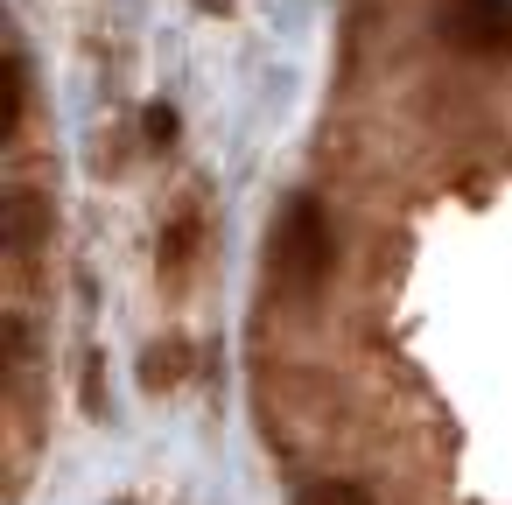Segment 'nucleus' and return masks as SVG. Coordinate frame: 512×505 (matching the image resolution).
<instances>
[{"label": "nucleus", "instance_id": "423d86ee", "mask_svg": "<svg viewBox=\"0 0 512 505\" xmlns=\"http://www.w3.org/2000/svg\"><path fill=\"white\" fill-rule=\"evenodd\" d=\"M295 505H372V491H365V484H344V477H330V484H309Z\"/></svg>", "mask_w": 512, "mask_h": 505}, {"label": "nucleus", "instance_id": "6e6552de", "mask_svg": "<svg viewBox=\"0 0 512 505\" xmlns=\"http://www.w3.org/2000/svg\"><path fill=\"white\" fill-rule=\"evenodd\" d=\"M190 239H197V225H176V232H169V246H162V260H169V267H176V260H183V253H190Z\"/></svg>", "mask_w": 512, "mask_h": 505}, {"label": "nucleus", "instance_id": "f03ea898", "mask_svg": "<svg viewBox=\"0 0 512 505\" xmlns=\"http://www.w3.org/2000/svg\"><path fill=\"white\" fill-rule=\"evenodd\" d=\"M442 36L470 57H505L512 50V0H449Z\"/></svg>", "mask_w": 512, "mask_h": 505}, {"label": "nucleus", "instance_id": "39448f33", "mask_svg": "<svg viewBox=\"0 0 512 505\" xmlns=\"http://www.w3.org/2000/svg\"><path fill=\"white\" fill-rule=\"evenodd\" d=\"M183 365H190V351H183V344H162V351H148V358H141V379H148V386H176V379H183Z\"/></svg>", "mask_w": 512, "mask_h": 505}, {"label": "nucleus", "instance_id": "0eeeda50", "mask_svg": "<svg viewBox=\"0 0 512 505\" xmlns=\"http://www.w3.org/2000/svg\"><path fill=\"white\" fill-rule=\"evenodd\" d=\"M176 134V113L169 106H148V141H169Z\"/></svg>", "mask_w": 512, "mask_h": 505}, {"label": "nucleus", "instance_id": "7ed1b4c3", "mask_svg": "<svg viewBox=\"0 0 512 505\" xmlns=\"http://www.w3.org/2000/svg\"><path fill=\"white\" fill-rule=\"evenodd\" d=\"M22 106H29L22 50H0V134H15V127H22Z\"/></svg>", "mask_w": 512, "mask_h": 505}, {"label": "nucleus", "instance_id": "20e7f679", "mask_svg": "<svg viewBox=\"0 0 512 505\" xmlns=\"http://www.w3.org/2000/svg\"><path fill=\"white\" fill-rule=\"evenodd\" d=\"M36 232H43V204H36L29 190H15V197H8V246H15V253H29V246H36Z\"/></svg>", "mask_w": 512, "mask_h": 505}, {"label": "nucleus", "instance_id": "f257e3e1", "mask_svg": "<svg viewBox=\"0 0 512 505\" xmlns=\"http://www.w3.org/2000/svg\"><path fill=\"white\" fill-rule=\"evenodd\" d=\"M274 274L288 295H316V281L330 274V225L316 211V197H295L281 232H274Z\"/></svg>", "mask_w": 512, "mask_h": 505}]
</instances>
